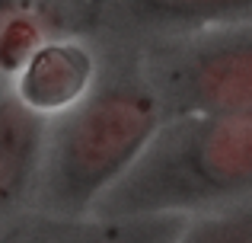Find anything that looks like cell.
<instances>
[{
  "label": "cell",
  "instance_id": "obj_1",
  "mask_svg": "<svg viewBox=\"0 0 252 243\" xmlns=\"http://www.w3.org/2000/svg\"><path fill=\"white\" fill-rule=\"evenodd\" d=\"M252 186V112L163 115L131 167L93 202L96 218L189 214Z\"/></svg>",
  "mask_w": 252,
  "mask_h": 243
},
{
  "label": "cell",
  "instance_id": "obj_2",
  "mask_svg": "<svg viewBox=\"0 0 252 243\" xmlns=\"http://www.w3.org/2000/svg\"><path fill=\"white\" fill-rule=\"evenodd\" d=\"M163 119L150 87L122 83L64 112L45 163L42 199L61 218L90 214L93 202L131 167Z\"/></svg>",
  "mask_w": 252,
  "mask_h": 243
},
{
  "label": "cell",
  "instance_id": "obj_3",
  "mask_svg": "<svg viewBox=\"0 0 252 243\" xmlns=\"http://www.w3.org/2000/svg\"><path fill=\"white\" fill-rule=\"evenodd\" d=\"M163 115H243L252 109V42L246 35L191 55L172 70Z\"/></svg>",
  "mask_w": 252,
  "mask_h": 243
},
{
  "label": "cell",
  "instance_id": "obj_4",
  "mask_svg": "<svg viewBox=\"0 0 252 243\" xmlns=\"http://www.w3.org/2000/svg\"><path fill=\"white\" fill-rule=\"evenodd\" d=\"M93 74H96V61L80 42L48 35L32 48V55L13 74L16 100L42 119L64 115L90 96Z\"/></svg>",
  "mask_w": 252,
  "mask_h": 243
},
{
  "label": "cell",
  "instance_id": "obj_5",
  "mask_svg": "<svg viewBox=\"0 0 252 243\" xmlns=\"http://www.w3.org/2000/svg\"><path fill=\"white\" fill-rule=\"evenodd\" d=\"M45 147L42 115L10 96L0 100V211L10 208L38 173Z\"/></svg>",
  "mask_w": 252,
  "mask_h": 243
},
{
  "label": "cell",
  "instance_id": "obj_6",
  "mask_svg": "<svg viewBox=\"0 0 252 243\" xmlns=\"http://www.w3.org/2000/svg\"><path fill=\"white\" fill-rule=\"evenodd\" d=\"M185 224V214L144 218H96L93 224H67L51 231L45 243H169Z\"/></svg>",
  "mask_w": 252,
  "mask_h": 243
},
{
  "label": "cell",
  "instance_id": "obj_7",
  "mask_svg": "<svg viewBox=\"0 0 252 243\" xmlns=\"http://www.w3.org/2000/svg\"><path fill=\"white\" fill-rule=\"evenodd\" d=\"M48 35L51 13L45 0H0V77H13Z\"/></svg>",
  "mask_w": 252,
  "mask_h": 243
},
{
  "label": "cell",
  "instance_id": "obj_8",
  "mask_svg": "<svg viewBox=\"0 0 252 243\" xmlns=\"http://www.w3.org/2000/svg\"><path fill=\"white\" fill-rule=\"evenodd\" d=\"M128 13L160 26H230L246 23L252 0H122Z\"/></svg>",
  "mask_w": 252,
  "mask_h": 243
},
{
  "label": "cell",
  "instance_id": "obj_9",
  "mask_svg": "<svg viewBox=\"0 0 252 243\" xmlns=\"http://www.w3.org/2000/svg\"><path fill=\"white\" fill-rule=\"evenodd\" d=\"M169 243H252V211L246 202H233L227 211L204 214L179 227Z\"/></svg>",
  "mask_w": 252,
  "mask_h": 243
}]
</instances>
